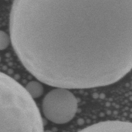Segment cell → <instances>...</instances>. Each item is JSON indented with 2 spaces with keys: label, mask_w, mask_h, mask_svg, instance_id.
Listing matches in <instances>:
<instances>
[{
  "label": "cell",
  "mask_w": 132,
  "mask_h": 132,
  "mask_svg": "<svg viewBox=\"0 0 132 132\" xmlns=\"http://www.w3.org/2000/svg\"><path fill=\"white\" fill-rule=\"evenodd\" d=\"M42 112L48 121L64 125L72 120L78 108V102L70 89L55 87L44 97Z\"/></svg>",
  "instance_id": "obj_3"
},
{
  "label": "cell",
  "mask_w": 132,
  "mask_h": 132,
  "mask_svg": "<svg viewBox=\"0 0 132 132\" xmlns=\"http://www.w3.org/2000/svg\"><path fill=\"white\" fill-rule=\"evenodd\" d=\"M78 132H132V122L106 121L87 126Z\"/></svg>",
  "instance_id": "obj_4"
},
{
  "label": "cell",
  "mask_w": 132,
  "mask_h": 132,
  "mask_svg": "<svg viewBox=\"0 0 132 132\" xmlns=\"http://www.w3.org/2000/svg\"><path fill=\"white\" fill-rule=\"evenodd\" d=\"M0 132H44L34 99L18 81L1 72Z\"/></svg>",
  "instance_id": "obj_2"
},
{
  "label": "cell",
  "mask_w": 132,
  "mask_h": 132,
  "mask_svg": "<svg viewBox=\"0 0 132 132\" xmlns=\"http://www.w3.org/2000/svg\"><path fill=\"white\" fill-rule=\"evenodd\" d=\"M11 42L10 36L5 32L0 30V50H3L6 49L10 45Z\"/></svg>",
  "instance_id": "obj_6"
},
{
  "label": "cell",
  "mask_w": 132,
  "mask_h": 132,
  "mask_svg": "<svg viewBox=\"0 0 132 132\" xmlns=\"http://www.w3.org/2000/svg\"><path fill=\"white\" fill-rule=\"evenodd\" d=\"M32 99H37L43 95L44 88L40 81H32L27 83L24 87Z\"/></svg>",
  "instance_id": "obj_5"
},
{
  "label": "cell",
  "mask_w": 132,
  "mask_h": 132,
  "mask_svg": "<svg viewBox=\"0 0 132 132\" xmlns=\"http://www.w3.org/2000/svg\"><path fill=\"white\" fill-rule=\"evenodd\" d=\"M44 132H52V131H50V130H45V131H44Z\"/></svg>",
  "instance_id": "obj_7"
},
{
  "label": "cell",
  "mask_w": 132,
  "mask_h": 132,
  "mask_svg": "<svg viewBox=\"0 0 132 132\" xmlns=\"http://www.w3.org/2000/svg\"><path fill=\"white\" fill-rule=\"evenodd\" d=\"M10 37L37 81L87 89L132 70V0H14Z\"/></svg>",
  "instance_id": "obj_1"
}]
</instances>
